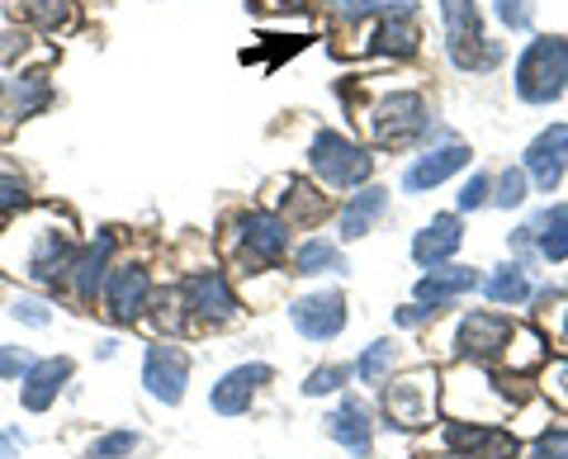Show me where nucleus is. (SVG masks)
Here are the masks:
<instances>
[{"label":"nucleus","mask_w":568,"mask_h":459,"mask_svg":"<svg viewBox=\"0 0 568 459\" xmlns=\"http://www.w3.org/2000/svg\"><path fill=\"white\" fill-rule=\"evenodd\" d=\"M493 204H497V208H517V204H526V171L507 166L503 175H497V194H493Z\"/></svg>","instance_id":"obj_32"},{"label":"nucleus","mask_w":568,"mask_h":459,"mask_svg":"<svg viewBox=\"0 0 568 459\" xmlns=\"http://www.w3.org/2000/svg\"><path fill=\"white\" fill-rule=\"evenodd\" d=\"M511 81H517V95H521L526 104H549V100H559L564 85H568V39L549 33V39L526 43V52L517 58V72H511Z\"/></svg>","instance_id":"obj_1"},{"label":"nucleus","mask_w":568,"mask_h":459,"mask_svg":"<svg viewBox=\"0 0 568 459\" xmlns=\"http://www.w3.org/2000/svg\"><path fill=\"white\" fill-rule=\"evenodd\" d=\"M530 459H568V427H549L530 440Z\"/></svg>","instance_id":"obj_34"},{"label":"nucleus","mask_w":568,"mask_h":459,"mask_svg":"<svg viewBox=\"0 0 568 459\" xmlns=\"http://www.w3.org/2000/svg\"><path fill=\"white\" fill-rule=\"evenodd\" d=\"M375 52H384V58H413V52H417L413 20H384L375 29Z\"/></svg>","instance_id":"obj_28"},{"label":"nucleus","mask_w":568,"mask_h":459,"mask_svg":"<svg viewBox=\"0 0 568 459\" xmlns=\"http://www.w3.org/2000/svg\"><path fill=\"white\" fill-rule=\"evenodd\" d=\"M545 394L568 408V360H564V365H555V369H549V375H545Z\"/></svg>","instance_id":"obj_40"},{"label":"nucleus","mask_w":568,"mask_h":459,"mask_svg":"<svg viewBox=\"0 0 568 459\" xmlns=\"http://www.w3.org/2000/svg\"><path fill=\"white\" fill-rule=\"evenodd\" d=\"M133 450H138V431H110V436H100L91 446V459H123Z\"/></svg>","instance_id":"obj_33"},{"label":"nucleus","mask_w":568,"mask_h":459,"mask_svg":"<svg viewBox=\"0 0 568 459\" xmlns=\"http://www.w3.org/2000/svg\"><path fill=\"white\" fill-rule=\"evenodd\" d=\"M327 436L336 446H346L355 459H365L375 450V421H369V412L361 408V398H346L336 412H327Z\"/></svg>","instance_id":"obj_17"},{"label":"nucleus","mask_w":568,"mask_h":459,"mask_svg":"<svg viewBox=\"0 0 568 459\" xmlns=\"http://www.w3.org/2000/svg\"><path fill=\"white\" fill-rule=\"evenodd\" d=\"M110 252H114L110 233H100L91 246L77 252V261H71V271H67V285L77 294V304H95V294L104 289V279H110Z\"/></svg>","instance_id":"obj_15"},{"label":"nucleus","mask_w":568,"mask_h":459,"mask_svg":"<svg viewBox=\"0 0 568 459\" xmlns=\"http://www.w3.org/2000/svg\"><path fill=\"white\" fill-rule=\"evenodd\" d=\"M440 20H446V52L455 67H493L503 58V48L484 39V20H478V6L474 0H440Z\"/></svg>","instance_id":"obj_2"},{"label":"nucleus","mask_w":568,"mask_h":459,"mask_svg":"<svg viewBox=\"0 0 568 459\" xmlns=\"http://www.w3.org/2000/svg\"><path fill=\"white\" fill-rule=\"evenodd\" d=\"M484 279H478V271H469V266H436L432 275H422L417 279V304H426V308H446V304H455V298H465L469 289H478Z\"/></svg>","instance_id":"obj_18"},{"label":"nucleus","mask_w":568,"mask_h":459,"mask_svg":"<svg viewBox=\"0 0 568 459\" xmlns=\"http://www.w3.org/2000/svg\"><path fill=\"white\" fill-rule=\"evenodd\" d=\"M29 204V190L20 175H0V218L6 214H20V208Z\"/></svg>","instance_id":"obj_36"},{"label":"nucleus","mask_w":568,"mask_h":459,"mask_svg":"<svg viewBox=\"0 0 568 459\" xmlns=\"http://www.w3.org/2000/svg\"><path fill=\"white\" fill-rule=\"evenodd\" d=\"M280 6H290V10H304V0H280Z\"/></svg>","instance_id":"obj_44"},{"label":"nucleus","mask_w":568,"mask_h":459,"mask_svg":"<svg viewBox=\"0 0 568 459\" xmlns=\"http://www.w3.org/2000/svg\"><path fill=\"white\" fill-rule=\"evenodd\" d=\"M142 384H148V394L156 402H166V408H175V402L185 398V384H190V360L181 346H148V360H142Z\"/></svg>","instance_id":"obj_9"},{"label":"nucleus","mask_w":568,"mask_h":459,"mask_svg":"<svg viewBox=\"0 0 568 459\" xmlns=\"http://www.w3.org/2000/svg\"><path fill=\"white\" fill-rule=\"evenodd\" d=\"M530 181H536V190H555L564 181L568 171V123H549V129L536 137V143L526 147V166H521Z\"/></svg>","instance_id":"obj_12"},{"label":"nucleus","mask_w":568,"mask_h":459,"mask_svg":"<svg viewBox=\"0 0 568 459\" xmlns=\"http://www.w3.org/2000/svg\"><path fill=\"white\" fill-rule=\"evenodd\" d=\"M24 48H29V39H24V33H14V29H6V33H0V62L20 58Z\"/></svg>","instance_id":"obj_41"},{"label":"nucleus","mask_w":568,"mask_h":459,"mask_svg":"<svg viewBox=\"0 0 568 459\" xmlns=\"http://www.w3.org/2000/svg\"><path fill=\"white\" fill-rule=\"evenodd\" d=\"M10 313L20 317V323H29V327H48V323H52V313L39 304V298H20V304H14Z\"/></svg>","instance_id":"obj_39"},{"label":"nucleus","mask_w":568,"mask_h":459,"mask_svg":"<svg viewBox=\"0 0 568 459\" xmlns=\"http://www.w3.org/2000/svg\"><path fill=\"white\" fill-rule=\"evenodd\" d=\"M342 384H346V369H342V365H323V369H313V375H308L304 394H308V398H323V394H336Z\"/></svg>","instance_id":"obj_35"},{"label":"nucleus","mask_w":568,"mask_h":459,"mask_svg":"<svg viewBox=\"0 0 568 459\" xmlns=\"http://www.w3.org/2000/svg\"><path fill=\"white\" fill-rule=\"evenodd\" d=\"M148 294H152V275L142 266H114L110 279H104V313L114 323H138L142 308H148Z\"/></svg>","instance_id":"obj_11"},{"label":"nucleus","mask_w":568,"mask_h":459,"mask_svg":"<svg viewBox=\"0 0 568 459\" xmlns=\"http://www.w3.org/2000/svg\"><path fill=\"white\" fill-rule=\"evenodd\" d=\"M67 379H71V360H67V356L33 360V369H29L24 384H20L24 408H29V412H48L52 402H58V394H62V384H67Z\"/></svg>","instance_id":"obj_19"},{"label":"nucleus","mask_w":568,"mask_h":459,"mask_svg":"<svg viewBox=\"0 0 568 459\" xmlns=\"http://www.w3.org/2000/svg\"><path fill=\"white\" fill-rule=\"evenodd\" d=\"M465 166H469V147L465 143H446V147L417 156V162L403 171V190L407 194H422V190H432L440 181H450V175L465 171Z\"/></svg>","instance_id":"obj_16"},{"label":"nucleus","mask_w":568,"mask_h":459,"mask_svg":"<svg viewBox=\"0 0 568 459\" xmlns=\"http://www.w3.org/2000/svg\"><path fill=\"white\" fill-rule=\"evenodd\" d=\"M33 369V356L24 346H0V379H24Z\"/></svg>","instance_id":"obj_37"},{"label":"nucleus","mask_w":568,"mask_h":459,"mask_svg":"<svg viewBox=\"0 0 568 459\" xmlns=\"http://www.w3.org/2000/svg\"><path fill=\"white\" fill-rule=\"evenodd\" d=\"M511 341H517V356H507V360H511V369H530V365H540V360H545V350H549L536 327H517V332H511Z\"/></svg>","instance_id":"obj_30"},{"label":"nucleus","mask_w":568,"mask_h":459,"mask_svg":"<svg viewBox=\"0 0 568 459\" xmlns=\"http://www.w3.org/2000/svg\"><path fill=\"white\" fill-rule=\"evenodd\" d=\"M52 104V81L48 72H24L20 81H10V114L14 119H33L39 110Z\"/></svg>","instance_id":"obj_23"},{"label":"nucleus","mask_w":568,"mask_h":459,"mask_svg":"<svg viewBox=\"0 0 568 459\" xmlns=\"http://www.w3.org/2000/svg\"><path fill=\"white\" fill-rule=\"evenodd\" d=\"M275 379V369L271 365H237V369H227V375L213 384V412H223V417H242L246 408H252V398L261 394L265 384Z\"/></svg>","instance_id":"obj_13"},{"label":"nucleus","mask_w":568,"mask_h":459,"mask_svg":"<svg viewBox=\"0 0 568 459\" xmlns=\"http://www.w3.org/2000/svg\"><path fill=\"white\" fill-rule=\"evenodd\" d=\"M530 233H536V246L545 261H568V204L545 208V214L530 223Z\"/></svg>","instance_id":"obj_22"},{"label":"nucleus","mask_w":568,"mask_h":459,"mask_svg":"<svg viewBox=\"0 0 568 459\" xmlns=\"http://www.w3.org/2000/svg\"><path fill=\"white\" fill-rule=\"evenodd\" d=\"M493 14L511 33H526L530 24H536V0H493Z\"/></svg>","instance_id":"obj_31"},{"label":"nucleus","mask_w":568,"mask_h":459,"mask_svg":"<svg viewBox=\"0 0 568 459\" xmlns=\"http://www.w3.org/2000/svg\"><path fill=\"white\" fill-rule=\"evenodd\" d=\"M14 14H20L24 24L43 29V33H58V29L77 24V6H71V0H20Z\"/></svg>","instance_id":"obj_24"},{"label":"nucleus","mask_w":568,"mask_h":459,"mask_svg":"<svg viewBox=\"0 0 568 459\" xmlns=\"http://www.w3.org/2000/svg\"><path fill=\"white\" fill-rule=\"evenodd\" d=\"M426 129H432V114H426V100L417 91H394L369 110V133L379 147H407Z\"/></svg>","instance_id":"obj_4"},{"label":"nucleus","mask_w":568,"mask_h":459,"mask_svg":"<svg viewBox=\"0 0 568 459\" xmlns=\"http://www.w3.org/2000/svg\"><path fill=\"white\" fill-rule=\"evenodd\" d=\"M14 450H24V436L20 431H0V459H10Z\"/></svg>","instance_id":"obj_43"},{"label":"nucleus","mask_w":568,"mask_h":459,"mask_svg":"<svg viewBox=\"0 0 568 459\" xmlns=\"http://www.w3.org/2000/svg\"><path fill=\"white\" fill-rule=\"evenodd\" d=\"M290 323L298 327V337L308 341H332L342 337L346 327V298L336 289H323V294H304L298 304L290 308Z\"/></svg>","instance_id":"obj_10"},{"label":"nucleus","mask_w":568,"mask_h":459,"mask_svg":"<svg viewBox=\"0 0 568 459\" xmlns=\"http://www.w3.org/2000/svg\"><path fill=\"white\" fill-rule=\"evenodd\" d=\"M308 166H313L317 181L332 185V190H361L369 181V156H365V147H355L351 137L332 133V129H323V133L313 137Z\"/></svg>","instance_id":"obj_3"},{"label":"nucleus","mask_w":568,"mask_h":459,"mask_svg":"<svg viewBox=\"0 0 568 459\" xmlns=\"http://www.w3.org/2000/svg\"><path fill=\"white\" fill-rule=\"evenodd\" d=\"M488 200H493V194H488V175H469L465 190H459V208L469 214V208H484Z\"/></svg>","instance_id":"obj_38"},{"label":"nucleus","mask_w":568,"mask_h":459,"mask_svg":"<svg viewBox=\"0 0 568 459\" xmlns=\"http://www.w3.org/2000/svg\"><path fill=\"white\" fill-rule=\"evenodd\" d=\"M327 271H346V261H342V252H336V242L313 237V242L298 246L294 275H327Z\"/></svg>","instance_id":"obj_27"},{"label":"nucleus","mask_w":568,"mask_h":459,"mask_svg":"<svg viewBox=\"0 0 568 459\" xmlns=\"http://www.w3.org/2000/svg\"><path fill=\"white\" fill-rule=\"evenodd\" d=\"M284 246H290V223L275 218V214H252L237 218V233H233V252L246 271H271L275 261L284 256Z\"/></svg>","instance_id":"obj_6"},{"label":"nucleus","mask_w":568,"mask_h":459,"mask_svg":"<svg viewBox=\"0 0 568 459\" xmlns=\"http://www.w3.org/2000/svg\"><path fill=\"white\" fill-rule=\"evenodd\" d=\"M484 294L493 298V304H526L530 298V279H526V271L517 266V261H511V266H497L488 279H484Z\"/></svg>","instance_id":"obj_26"},{"label":"nucleus","mask_w":568,"mask_h":459,"mask_svg":"<svg viewBox=\"0 0 568 459\" xmlns=\"http://www.w3.org/2000/svg\"><path fill=\"white\" fill-rule=\"evenodd\" d=\"M280 208H284V223H317L327 214V200L317 190H308L304 181H284V194H280Z\"/></svg>","instance_id":"obj_25"},{"label":"nucleus","mask_w":568,"mask_h":459,"mask_svg":"<svg viewBox=\"0 0 568 459\" xmlns=\"http://www.w3.org/2000/svg\"><path fill=\"white\" fill-rule=\"evenodd\" d=\"M511 327L503 313H469L459 317V332H455V356H465L474 365H484L493 356H503V350L511 346Z\"/></svg>","instance_id":"obj_7"},{"label":"nucleus","mask_w":568,"mask_h":459,"mask_svg":"<svg viewBox=\"0 0 568 459\" xmlns=\"http://www.w3.org/2000/svg\"><path fill=\"white\" fill-rule=\"evenodd\" d=\"M394 365H398V346L394 341H369L361 350V360H355V375H361V384H384Z\"/></svg>","instance_id":"obj_29"},{"label":"nucleus","mask_w":568,"mask_h":459,"mask_svg":"<svg viewBox=\"0 0 568 459\" xmlns=\"http://www.w3.org/2000/svg\"><path fill=\"white\" fill-rule=\"evenodd\" d=\"M181 298L194 317H204V323H227V317L237 313V294L227 289V279L219 271H200L190 275L181 285Z\"/></svg>","instance_id":"obj_14"},{"label":"nucleus","mask_w":568,"mask_h":459,"mask_svg":"<svg viewBox=\"0 0 568 459\" xmlns=\"http://www.w3.org/2000/svg\"><path fill=\"white\" fill-rule=\"evenodd\" d=\"M459 242H465V233H459V218L455 214H440L436 223H426L422 233L413 237V261L426 271L446 266V261L459 252Z\"/></svg>","instance_id":"obj_20"},{"label":"nucleus","mask_w":568,"mask_h":459,"mask_svg":"<svg viewBox=\"0 0 568 459\" xmlns=\"http://www.w3.org/2000/svg\"><path fill=\"white\" fill-rule=\"evenodd\" d=\"M384 204H388V190H379V185H365L355 200L342 208V237L346 242H355V237H365L369 227H375V218L384 214Z\"/></svg>","instance_id":"obj_21"},{"label":"nucleus","mask_w":568,"mask_h":459,"mask_svg":"<svg viewBox=\"0 0 568 459\" xmlns=\"http://www.w3.org/2000/svg\"><path fill=\"white\" fill-rule=\"evenodd\" d=\"M436 369H413L388 384L384 408H388V427L394 431H422L436 417Z\"/></svg>","instance_id":"obj_5"},{"label":"nucleus","mask_w":568,"mask_h":459,"mask_svg":"<svg viewBox=\"0 0 568 459\" xmlns=\"http://www.w3.org/2000/svg\"><path fill=\"white\" fill-rule=\"evenodd\" d=\"M440 440L455 455H469V459H517L521 455V440L503 427H488V421H450L440 431Z\"/></svg>","instance_id":"obj_8"},{"label":"nucleus","mask_w":568,"mask_h":459,"mask_svg":"<svg viewBox=\"0 0 568 459\" xmlns=\"http://www.w3.org/2000/svg\"><path fill=\"white\" fill-rule=\"evenodd\" d=\"M426 459H432V455H426ZM436 459H469V455H436Z\"/></svg>","instance_id":"obj_45"},{"label":"nucleus","mask_w":568,"mask_h":459,"mask_svg":"<svg viewBox=\"0 0 568 459\" xmlns=\"http://www.w3.org/2000/svg\"><path fill=\"white\" fill-rule=\"evenodd\" d=\"M432 313H436V308L413 304V308H398V313H394V323H398V327H422V323H426V317H432Z\"/></svg>","instance_id":"obj_42"}]
</instances>
